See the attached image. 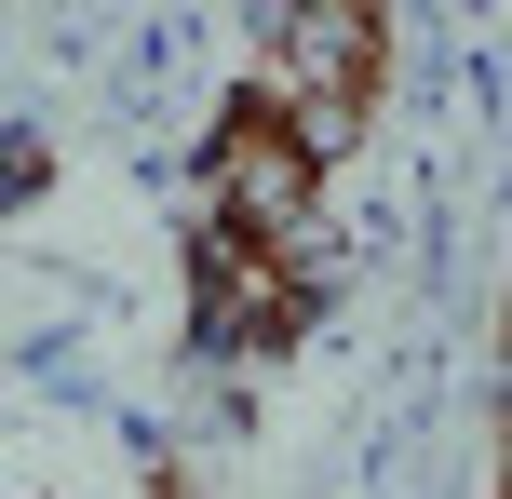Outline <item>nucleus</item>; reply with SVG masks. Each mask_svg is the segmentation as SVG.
<instances>
[{
    "instance_id": "nucleus-1",
    "label": "nucleus",
    "mask_w": 512,
    "mask_h": 499,
    "mask_svg": "<svg viewBox=\"0 0 512 499\" xmlns=\"http://www.w3.org/2000/svg\"><path fill=\"white\" fill-rule=\"evenodd\" d=\"M256 108H270L283 135H297L310 162L337 149V135L364 122V95H378V14H283L270 27V54H256V81H243Z\"/></svg>"
}]
</instances>
